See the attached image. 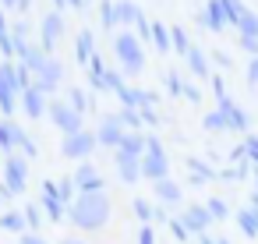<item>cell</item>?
Returning <instances> with one entry per match:
<instances>
[{"mask_svg":"<svg viewBox=\"0 0 258 244\" xmlns=\"http://www.w3.org/2000/svg\"><path fill=\"white\" fill-rule=\"evenodd\" d=\"M110 216H113V202H110L106 191H85L68 205V223L75 230H82V233L103 230L110 223Z\"/></svg>","mask_w":258,"mask_h":244,"instance_id":"obj_1","label":"cell"},{"mask_svg":"<svg viewBox=\"0 0 258 244\" xmlns=\"http://www.w3.org/2000/svg\"><path fill=\"white\" fill-rule=\"evenodd\" d=\"M113 57H117V64H120V71L131 75V78L145 71V43H142L135 32H127V29L113 32Z\"/></svg>","mask_w":258,"mask_h":244,"instance_id":"obj_2","label":"cell"},{"mask_svg":"<svg viewBox=\"0 0 258 244\" xmlns=\"http://www.w3.org/2000/svg\"><path fill=\"white\" fill-rule=\"evenodd\" d=\"M0 152H4V156L22 152L25 159H36V156H39V145H36V138H32L18 120L0 117Z\"/></svg>","mask_w":258,"mask_h":244,"instance_id":"obj_3","label":"cell"},{"mask_svg":"<svg viewBox=\"0 0 258 244\" xmlns=\"http://www.w3.org/2000/svg\"><path fill=\"white\" fill-rule=\"evenodd\" d=\"M170 177V156L156 135H145V152H142V180H163Z\"/></svg>","mask_w":258,"mask_h":244,"instance_id":"obj_4","label":"cell"},{"mask_svg":"<svg viewBox=\"0 0 258 244\" xmlns=\"http://www.w3.org/2000/svg\"><path fill=\"white\" fill-rule=\"evenodd\" d=\"M46 117L53 120V128H57L60 135H75V131H82V128H85V113H78L68 99H53V96H50Z\"/></svg>","mask_w":258,"mask_h":244,"instance_id":"obj_5","label":"cell"},{"mask_svg":"<svg viewBox=\"0 0 258 244\" xmlns=\"http://www.w3.org/2000/svg\"><path fill=\"white\" fill-rule=\"evenodd\" d=\"M4 184H0V191L4 195H22L25 191V184H29V159L22 156V152H11V156H4Z\"/></svg>","mask_w":258,"mask_h":244,"instance_id":"obj_6","label":"cell"},{"mask_svg":"<svg viewBox=\"0 0 258 244\" xmlns=\"http://www.w3.org/2000/svg\"><path fill=\"white\" fill-rule=\"evenodd\" d=\"M99 149V138H96V131H75V135H64L60 138V156L64 159H92V152Z\"/></svg>","mask_w":258,"mask_h":244,"instance_id":"obj_7","label":"cell"},{"mask_svg":"<svg viewBox=\"0 0 258 244\" xmlns=\"http://www.w3.org/2000/svg\"><path fill=\"white\" fill-rule=\"evenodd\" d=\"M60 39H64V15H60V11L43 15V18H39V46H43L46 53H53V50L60 46Z\"/></svg>","mask_w":258,"mask_h":244,"instance_id":"obj_8","label":"cell"},{"mask_svg":"<svg viewBox=\"0 0 258 244\" xmlns=\"http://www.w3.org/2000/svg\"><path fill=\"white\" fill-rule=\"evenodd\" d=\"M216 110L226 117L230 131H237V135H247V131H251V117L244 113V106H240L233 96H219V99H216Z\"/></svg>","mask_w":258,"mask_h":244,"instance_id":"obj_9","label":"cell"},{"mask_svg":"<svg viewBox=\"0 0 258 244\" xmlns=\"http://www.w3.org/2000/svg\"><path fill=\"white\" fill-rule=\"evenodd\" d=\"M32 78H36V82H32L36 89H43L46 96H53V92L60 89V82H64V64H60V60L50 53V57H46V64H43V68H39Z\"/></svg>","mask_w":258,"mask_h":244,"instance_id":"obj_10","label":"cell"},{"mask_svg":"<svg viewBox=\"0 0 258 244\" xmlns=\"http://www.w3.org/2000/svg\"><path fill=\"white\" fill-rule=\"evenodd\" d=\"M71 180H75L78 195H85V191H106V180H103V173L96 170V163H92V159H82V163H78V170L71 173Z\"/></svg>","mask_w":258,"mask_h":244,"instance_id":"obj_11","label":"cell"},{"mask_svg":"<svg viewBox=\"0 0 258 244\" xmlns=\"http://www.w3.org/2000/svg\"><path fill=\"white\" fill-rule=\"evenodd\" d=\"M46 106H50V96H46L43 89L29 85V89L22 92V103H18V110H22L29 120H43V117H46Z\"/></svg>","mask_w":258,"mask_h":244,"instance_id":"obj_12","label":"cell"},{"mask_svg":"<svg viewBox=\"0 0 258 244\" xmlns=\"http://www.w3.org/2000/svg\"><path fill=\"white\" fill-rule=\"evenodd\" d=\"M124 131H127V128L120 124L117 113H103L99 124H96V138H99V145H106V149H117L120 138H124Z\"/></svg>","mask_w":258,"mask_h":244,"instance_id":"obj_13","label":"cell"},{"mask_svg":"<svg viewBox=\"0 0 258 244\" xmlns=\"http://www.w3.org/2000/svg\"><path fill=\"white\" fill-rule=\"evenodd\" d=\"M202 29H209V32H226L230 25H226V11H223V0H205V8L198 11V18H195Z\"/></svg>","mask_w":258,"mask_h":244,"instance_id":"obj_14","label":"cell"},{"mask_svg":"<svg viewBox=\"0 0 258 244\" xmlns=\"http://www.w3.org/2000/svg\"><path fill=\"white\" fill-rule=\"evenodd\" d=\"M180 219H184V226L191 230V237H198V233H205V230L212 226V216H209V209H205V202H195V205H184V212H180Z\"/></svg>","mask_w":258,"mask_h":244,"instance_id":"obj_15","label":"cell"},{"mask_svg":"<svg viewBox=\"0 0 258 244\" xmlns=\"http://www.w3.org/2000/svg\"><path fill=\"white\" fill-rule=\"evenodd\" d=\"M113 166H117V177L124 184H138L142 180V156H127V152L113 149Z\"/></svg>","mask_w":258,"mask_h":244,"instance_id":"obj_16","label":"cell"},{"mask_svg":"<svg viewBox=\"0 0 258 244\" xmlns=\"http://www.w3.org/2000/svg\"><path fill=\"white\" fill-rule=\"evenodd\" d=\"M184 60H187V71H191L198 82H209V75H212V60H209V53H205L202 46H191Z\"/></svg>","mask_w":258,"mask_h":244,"instance_id":"obj_17","label":"cell"},{"mask_svg":"<svg viewBox=\"0 0 258 244\" xmlns=\"http://www.w3.org/2000/svg\"><path fill=\"white\" fill-rule=\"evenodd\" d=\"M152 191H156V198H159L163 205H180V202H184V191H180V184H177L173 177L156 180V184H152Z\"/></svg>","mask_w":258,"mask_h":244,"instance_id":"obj_18","label":"cell"},{"mask_svg":"<svg viewBox=\"0 0 258 244\" xmlns=\"http://www.w3.org/2000/svg\"><path fill=\"white\" fill-rule=\"evenodd\" d=\"M43 195H57L64 205H71L78 198V188H75L71 177H64V180H43Z\"/></svg>","mask_w":258,"mask_h":244,"instance_id":"obj_19","label":"cell"},{"mask_svg":"<svg viewBox=\"0 0 258 244\" xmlns=\"http://www.w3.org/2000/svg\"><path fill=\"white\" fill-rule=\"evenodd\" d=\"M85 75H89V85L96 89V92H106V64H103V57L99 53H92L89 57V64H85Z\"/></svg>","mask_w":258,"mask_h":244,"instance_id":"obj_20","label":"cell"},{"mask_svg":"<svg viewBox=\"0 0 258 244\" xmlns=\"http://www.w3.org/2000/svg\"><path fill=\"white\" fill-rule=\"evenodd\" d=\"M92 53H96V36H92L89 29H82V32H78V39H75V60L85 68Z\"/></svg>","mask_w":258,"mask_h":244,"instance_id":"obj_21","label":"cell"},{"mask_svg":"<svg viewBox=\"0 0 258 244\" xmlns=\"http://www.w3.org/2000/svg\"><path fill=\"white\" fill-rule=\"evenodd\" d=\"M39 209H43V212H46V219H50V223H57V226H60V223L68 219V205H64V202H60L57 195H43Z\"/></svg>","mask_w":258,"mask_h":244,"instance_id":"obj_22","label":"cell"},{"mask_svg":"<svg viewBox=\"0 0 258 244\" xmlns=\"http://www.w3.org/2000/svg\"><path fill=\"white\" fill-rule=\"evenodd\" d=\"M233 219H237V226L244 230V237H251V240H258V209H254V205H247V209H240V212H237Z\"/></svg>","mask_w":258,"mask_h":244,"instance_id":"obj_23","label":"cell"},{"mask_svg":"<svg viewBox=\"0 0 258 244\" xmlns=\"http://www.w3.org/2000/svg\"><path fill=\"white\" fill-rule=\"evenodd\" d=\"M117 152H127V156H142L145 152V131H124Z\"/></svg>","mask_w":258,"mask_h":244,"instance_id":"obj_24","label":"cell"},{"mask_svg":"<svg viewBox=\"0 0 258 244\" xmlns=\"http://www.w3.org/2000/svg\"><path fill=\"white\" fill-rule=\"evenodd\" d=\"M0 230H8V233H25L29 223H25V216H22L18 209H4V212H0Z\"/></svg>","mask_w":258,"mask_h":244,"instance_id":"obj_25","label":"cell"},{"mask_svg":"<svg viewBox=\"0 0 258 244\" xmlns=\"http://www.w3.org/2000/svg\"><path fill=\"white\" fill-rule=\"evenodd\" d=\"M142 15H145V11L135 4V0H117V22H120V25H135Z\"/></svg>","mask_w":258,"mask_h":244,"instance_id":"obj_26","label":"cell"},{"mask_svg":"<svg viewBox=\"0 0 258 244\" xmlns=\"http://www.w3.org/2000/svg\"><path fill=\"white\" fill-rule=\"evenodd\" d=\"M149 43H152L159 53H170V50H173V46H170V29H166L163 22H152V39H149Z\"/></svg>","mask_w":258,"mask_h":244,"instance_id":"obj_27","label":"cell"},{"mask_svg":"<svg viewBox=\"0 0 258 244\" xmlns=\"http://www.w3.org/2000/svg\"><path fill=\"white\" fill-rule=\"evenodd\" d=\"M170 46H173V53H180V57H187V50H191L195 43L187 39V32H184V25H173V29H170Z\"/></svg>","mask_w":258,"mask_h":244,"instance_id":"obj_28","label":"cell"},{"mask_svg":"<svg viewBox=\"0 0 258 244\" xmlns=\"http://www.w3.org/2000/svg\"><path fill=\"white\" fill-rule=\"evenodd\" d=\"M64 99H68L78 113H89V110H92V96H89L85 89H78V85H75V89H68V96H64Z\"/></svg>","mask_w":258,"mask_h":244,"instance_id":"obj_29","label":"cell"},{"mask_svg":"<svg viewBox=\"0 0 258 244\" xmlns=\"http://www.w3.org/2000/svg\"><path fill=\"white\" fill-rule=\"evenodd\" d=\"M117 117H120V124H124L127 131H145V120H142V110H131V106H120V110H117Z\"/></svg>","mask_w":258,"mask_h":244,"instance_id":"obj_30","label":"cell"},{"mask_svg":"<svg viewBox=\"0 0 258 244\" xmlns=\"http://www.w3.org/2000/svg\"><path fill=\"white\" fill-rule=\"evenodd\" d=\"M99 25L103 29H117L120 22H117V0H103V4H99Z\"/></svg>","mask_w":258,"mask_h":244,"instance_id":"obj_31","label":"cell"},{"mask_svg":"<svg viewBox=\"0 0 258 244\" xmlns=\"http://www.w3.org/2000/svg\"><path fill=\"white\" fill-rule=\"evenodd\" d=\"M223 11H226V25H233V29H237V22L244 18L247 4H244V0H223Z\"/></svg>","mask_w":258,"mask_h":244,"instance_id":"obj_32","label":"cell"},{"mask_svg":"<svg viewBox=\"0 0 258 244\" xmlns=\"http://www.w3.org/2000/svg\"><path fill=\"white\" fill-rule=\"evenodd\" d=\"M205 209H209V216H212V223L216 219H230V205L219 198V195H212V198H205Z\"/></svg>","mask_w":258,"mask_h":244,"instance_id":"obj_33","label":"cell"},{"mask_svg":"<svg viewBox=\"0 0 258 244\" xmlns=\"http://www.w3.org/2000/svg\"><path fill=\"white\" fill-rule=\"evenodd\" d=\"M131 209H135V216H138V223H152V219H156V216H159V212H156V209H152V202H145V198H142V195H138V198H135V202H131Z\"/></svg>","mask_w":258,"mask_h":244,"instance_id":"obj_34","label":"cell"},{"mask_svg":"<svg viewBox=\"0 0 258 244\" xmlns=\"http://www.w3.org/2000/svg\"><path fill=\"white\" fill-rule=\"evenodd\" d=\"M163 85H166L170 96H184V85H187V82H184L180 71H166V75H163Z\"/></svg>","mask_w":258,"mask_h":244,"instance_id":"obj_35","label":"cell"},{"mask_svg":"<svg viewBox=\"0 0 258 244\" xmlns=\"http://www.w3.org/2000/svg\"><path fill=\"white\" fill-rule=\"evenodd\" d=\"M22 216H25V223H29V230H39V226H43V219H46V216H43V209H39L36 202H29V205L22 209Z\"/></svg>","mask_w":258,"mask_h":244,"instance_id":"obj_36","label":"cell"},{"mask_svg":"<svg viewBox=\"0 0 258 244\" xmlns=\"http://www.w3.org/2000/svg\"><path fill=\"white\" fill-rule=\"evenodd\" d=\"M166 226H170V233L177 237V244H187V240H191V230L184 226V219H180V216H170V219H166Z\"/></svg>","mask_w":258,"mask_h":244,"instance_id":"obj_37","label":"cell"},{"mask_svg":"<svg viewBox=\"0 0 258 244\" xmlns=\"http://www.w3.org/2000/svg\"><path fill=\"white\" fill-rule=\"evenodd\" d=\"M202 124H205L209 131H230V124H226V117H223L219 110H209V113L202 117Z\"/></svg>","mask_w":258,"mask_h":244,"instance_id":"obj_38","label":"cell"},{"mask_svg":"<svg viewBox=\"0 0 258 244\" xmlns=\"http://www.w3.org/2000/svg\"><path fill=\"white\" fill-rule=\"evenodd\" d=\"M103 78H106V92H124V89H127L124 75H120V71H113V68H106V75H103Z\"/></svg>","mask_w":258,"mask_h":244,"instance_id":"obj_39","label":"cell"},{"mask_svg":"<svg viewBox=\"0 0 258 244\" xmlns=\"http://www.w3.org/2000/svg\"><path fill=\"white\" fill-rule=\"evenodd\" d=\"M244 152H247V163L258 170V135H254V131L244 135Z\"/></svg>","mask_w":258,"mask_h":244,"instance_id":"obj_40","label":"cell"},{"mask_svg":"<svg viewBox=\"0 0 258 244\" xmlns=\"http://www.w3.org/2000/svg\"><path fill=\"white\" fill-rule=\"evenodd\" d=\"M209 60H212L219 71H230V68H233V57H230V53H223V50H212V53H209Z\"/></svg>","mask_w":258,"mask_h":244,"instance_id":"obj_41","label":"cell"},{"mask_svg":"<svg viewBox=\"0 0 258 244\" xmlns=\"http://www.w3.org/2000/svg\"><path fill=\"white\" fill-rule=\"evenodd\" d=\"M209 85H212V92H216V99H219V96H226V78H223L219 71H212V75H209Z\"/></svg>","mask_w":258,"mask_h":244,"instance_id":"obj_42","label":"cell"},{"mask_svg":"<svg viewBox=\"0 0 258 244\" xmlns=\"http://www.w3.org/2000/svg\"><path fill=\"white\" fill-rule=\"evenodd\" d=\"M187 166H191V173H195V177H216V173H212V166H205V163H202V159H195V156L187 159Z\"/></svg>","mask_w":258,"mask_h":244,"instance_id":"obj_43","label":"cell"},{"mask_svg":"<svg viewBox=\"0 0 258 244\" xmlns=\"http://www.w3.org/2000/svg\"><path fill=\"white\" fill-rule=\"evenodd\" d=\"M68 8H71V11H82V8H85V0H53V11L64 15Z\"/></svg>","mask_w":258,"mask_h":244,"instance_id":"obj_44","label":"cell"},{"mask_svg":"<svg viewBox=\"0 0 258 244\" xmlns=\"http://www.w3.org/2000/svg\"><path fill=\"white\" fill-rule=\"evenodd\" d=\"M138 244H156V230H152V223H142V230H138Z\"/></svg>","mask_w":258,"mask_h":244,"instance_id":"obj_45","label":"cell"},{"mask_svg":"<svg viewBox=\"0 0 258 244\" xmlns=\"http://www.w3.org/2000/svg\"><path fill=\"white\" fill-rule=\"evenodd\" d=\"M18 244H50V240H46V237H43V233H39V230H25V233H22V240H18Z\"/></svg>","mask_w":258,"mask_h":244,"instance_id":"obj_46","label":"cell"},{"mask_svg":"<svg viewBox=\"0 0 258 244\" xmlns=\"http://www.w3.org/2000/svg\"><path fill=\"white\" fill-rule=\"evenodd\" d=\"M240 50L251 53V57H258V39L254 36H240Z\"/></svg>","mask_w":258,"mask_h":244,"instance_id":"obj_47","label":"cell"},{"mask_svg":"<svg viewBox=\"0 0 258 244\" xmlns=\"http://www.w3.org/2000/svg\"><path fill=\"white\" fill-rule=\"evenodd\" d=\"M11 36H15V39H29V22H22V18H18V22L11 25Z\"/></svg>","mask_w":258,"mask_h":244,"instance_id":"obj_48","label":"cell"},{"mask_svg":"<svg viewBox=\"0 0 258 244\" xmlns=\"http://www.w3.org/2000/svg\"><path fill=\"white\" fill-rule=\"evenodd\" d=\"M247 85H258V57L247 60Z\"/></svg>","mask_w":258,"mask_h":244,"instance_id":"obj_49","label":"cell"},{"mask_svg":"<svg viewBox=\"0 0 258 244\" xmlns=\"http://www.w3.org/2000/svg\"><path fill=\"white\" fill-rule=\"evenodd\" d=\"M184 99H191V103H202V92H198L195 85H184Z\"/></svg>","mask_w":258,"mask_h":244,"instance_id":"obj_50","label":"cell"},{"mask_svg":"<svg viewBox=\"0 0 258 244\" xmlns=\"http://www.w3.org/2000/svg\"><path fill=\"white\" fill-rule=\"evenodd\" d=\"M0 8H4L8 15H18V0H0Z\"/></svg>","mask_w":258,"mask_h":244,"instance_id":"obj_51","label":"cell"},{"mask_svg":"<svg viewBox=\"0 0 258 244\" xmlns=\"http://www.w3.org/2000/svg\"><path fill=\"white\" fill-rule=\"evenodd\" d=\"M191 240H195V244H216V237H212L209 230H205V233H198V237H191Z\"/></svg>","mask_w":258,"mask_h":244,"instance_id":"obj_52","label":"cell"},{"mask_svg":"<svg viewBox=\"0 0 258 244\" xmlns=\"http://www.w3.org/2000/svg\"><path fill=\"white\" fill-rule=\"evenodd\" d=\"M251 205L258 209V170H254V180H251Z\"/></svg>","mask_w":258,"mask_h":244,"instance_id":"obj_53","label":"cell"},{"mask_svg":"<svg viewBox=\"0 0 258 244\" xmlns=\"http://www.w3.org/2000/svg\"><path fill=\"white\" fill-rule=\"evenodd\" d=\"M29 8H32V0H18V15H25Z\"/></svg>","mask_w":258,"mask_h":244,"instance_id":"obj_54","label":"cell"},{"mask_svg":"<svg viewBox=\"0 0 258 244\" xmlns=\"http://www.w3.org/2000/svg\"><path fill=\"white\" fill-rule=\"evenodd\" d=\"M60 244H89V240H82V237H64Z\"/></svg>","mask_w":258,"mask_h":244,"instance_id":"obj_55","label":"cell"},{"mask_svg":"<svg viewBox=\"0 0 258 244\" xmlns=\"http://www.w3.org/2000/svg\"><path fill=\"white\" fill-rule=\"evenodd\" d=\"M216 244H230V240H226V237H216Z\"/></svg>","mask_w":258,"mask_h":244,"instance_id":"obj_56","label":"cell"},{"mask_svg":"<svg viewBox=\"0 0 258 244\" xmlns=\"http://www.w3.org/2000/svg\"><path fill=\"white\" fill-rule=\"evenodd\" d=\"M0 166H4V152H0Z\"/></svg>","mask_w":258,"mask_h":244,"instance_id":"obj_57","label":"cell"},{"mask_svg":"<svg viewBox=\"0 0 258 244\" xmlns=\"http://www.w3.org/2000/svg\"><path fill=\"white\" fill-rule=\"evenodd\" d=\"M0 205H4V191H0Z\"/></svg>","mask_w":258,"mask_h":244,"instance_id":"obj_58","label":"cell"},{"mask_svg":"<svg viewBox=\"0 0 258 244\" xmlns=\"http://www.w3.org/2000/svg\"><path fill=\"white\" fill-rule=\"evenodd\" d=\"M187 244H191V240H187Z\"/></svg>","mask_w":258,"mask_h":244,"instance_id":"obj_59","label":"cell"}]
</instances>
